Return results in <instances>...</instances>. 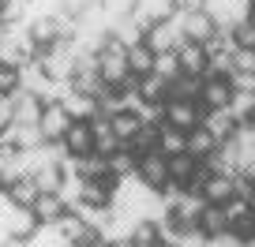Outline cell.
Instances as JSON below:
<instances>
[{"label": "cell", "mask_w": 255, "mask_h": 247, "mask_svg": "<svg viewBox=\"0 0 255 247\" xmlns=\"http://www.w3.org/2000/svg\"><path fill=\"white\" fill-rule=\"evenodd\" d=\"M15 90H23V68H11L0 60V97L15 94Z\"/></svg>", "instance_id": "cell-31"}, {"label": "cell", "mask_w": 255, "mask_h": 247, "mask_svg": "<svg viewBox=\"0 0 255 247\" xmlns=\"http://www.w3.org/2000/svg\"><path fill=\"white\" fill-rule=\"evenodd\" d=\"M139 94H143V101L146 105H165L169 101V79L165 75H143V79H139Z\"/></svg>", "instance_id": "cell-20"}, {"label": "cell", "mask_w": 255, "mask_h": 247, "mask_svg": "<svg viewBox=\"0 0 255 247\" xmlns=\"http://www.w3.org/2000/svg\"><path fill=\"white\" fill-rule=\"evenodd\" d=\"M203 199L214 202V206H225L229 199H237V176L210 172V176H207V183H203Z\"/></svg>", "instance_id": "cell-11"}, {"label": "cell", "mask_w": 255, "mask_h": 247, "mask_svg": "<svg viewBox=\"0 0 255 247\" xmlns=\"http://www.w3.org/2000/svg\"><path fill=\"white\" fill-rule=\"evenodd\" d=\"M128 68H131V75H154V68H158V53H154L146 41H139V45H128Z\"/></svg>", "instance_id": "cell-14"}, {"label": "cell", "mask_w": 255, "mask_h": 247, "mask_svg": "<svg viewBox=\"0 0 255 247\" xmlns=\"http://www.w3.org/2000/svg\"><path fill=\"white\" fill-rule=\"evenodd\" d=\"M233 232L240 236V244H248V240H255V210H248L240 221H233Z\"/></svg>", "instance_id": "cell-36"}, {"label": "cell", "mask_w": 255, "mask_h": 247, "mask_svg": "<svg viewBox=\"0 0 255 247\" xmlns=\"http://www.w3.org/2000/svg\"><path fill=\"white\" fill-rule=\"evenodd\" d=\"M176 60H180L184 75H207V68H210V53L199 41H184V45L176 49Z\"/></svg>", "instance_id": "cell-10"}, {"label": "cell", "mask_w": 255, "mask_h": 247, "mask_svg": "<svg viewBox=\"0 0 255 247\" xmlns=\"http://www.w3.org/2000/svg\"><path fill=\"white\" fill-rule=\"evenodd\" d=\"M90 8H98V0H60V11L72 19H83Z\"/></svg>", "instance_id": "cell-35"}, {"label": "cell", "mask_w": 255, "mask_h": 247, "mask_svg": "<svg viewBox=\"0 0 255 247\" xmlns=\"http://www.w3.org/2000/svg\"><path fill=\"white\" fill-rule=\"evenodd\" d=\"M229 38H233V49H255V23H252V19L233 23L229 26Z\"/></svg>", "instance_id": "cell-30"}, {"label": "cell", "mask_w": 255, "mask_h": 247, "mask_svg": "<svg viewBox=\"0 0 255 247\" xmlns=\"http://www.w3.org/2000/svg\"><path fill=\"white\" fill-rule=\"evenodd\" d=\"M90 124H94V150H98V154H105V158H113V154L124 146V139L113 131V124H109V116H105V112L90 116Z\"/></svg>", "instance_id": "cell-12"}, {"label": "cell", "mask_w": 255, "mask_h": 247, "mask_svg": "<svg viewBox=\"0 0 255 247\" xmlns=\"http://www.w3.org/2000/svg\"><path fill=\"white\" fill-rule=\"evenodd\" d=\"M184 41H188V38H184L176 15L173 19H161V23H150V30H146V45H150L154 53H176Z\"/></svg>", "instance_id": "cell-5"}, {"label": "cell", "mask_w": 255, "mask_h": 247, "mask_svg": "<svg viewBox=\"0 0 255 247\" xmlns=\"http://www.w3.org/2000/svg\"><path fill=\"white\" fill-rule=\"evenodd\" d=\"M199 229L207 232V236H225L229 229V214H225V206H214V202H207L199 214Z\"/></svg>", "instance_id": "cell-18"}, {"label": "cell", "mask_w": 255, "mask_h": 247, "mask_svg": "<svg viewBox=\"0 0 255 247\" xmlns=\"http://www.w3.org/2000/svg\"><path fill=\"white\" fill-rule=\"evenodd\" d=\"M233 97H237V86L225 75H207L203 79V109H233Z\"/></svg>", "instance_id": "cell-7"}, {"label": "cell", "mask_w": 255, "mask_h": 247, "mask_svg": "<svg viewBox=\"0 0 255 247\" xmlns=\"http://www.w3.org/2000/svg\"><path fill=\"white\" fill-rule=\"evenodd\" d=\"M176 15V4L173 0H139L135 4V19L139 23H161V19H173Z\"/></svg>", "instance_id": "cell-17"}, {"label": "cell", "mask_w": 255, "mask_h": 247, "mask_svg": "<svg viewBox=\"0 0 255 247\" xmlns=\"http://www.w3.org/2000/svg\"><path fill=\"white\" fill-rule=\"evenodd\" d=\"M64 247H83V244H64Z\"/></svg>", "instance_id": "cell-41"}, {"label": "cell", "mask_w": 255, "mask_h": 247, "mask_svg": "<svg viewBox=\"0 0 255 247\" xmlns=\"http://www.w3.org/2000/svg\"><path fill=\"white\" fill-rule=\"evenodd\" d=\"M158 75H165L169 82L180 75V60H176V53H158V68H154Z\"/></svg>", "instance_id": "cell-34"}, {"label": "cell", "mask_w": 255, "mask_h": 247, "mask_svg": "<svg viewBox=\"0 0 255 247\" xmlns=\"http://www.w3.org/2000/svg\"><path fill=\"white\" fill-rule=\"evenodd\" d=\"M158 247H173V244H158Z\"/></svg>", "instance_id": "cell-42"}, {"label": "cell", "mask_w": 255, "mask_h": 247, "mask_svg": "<svg viewBox=\"0 0 255 247\" xmlns=\"http://www.w3.org/2000/svg\"><path fill=\"white\" fill-rule=\"evenodd\" d=\"M38 195H41V187H38V180H34L30 172H26V176H15V180L8 183V199L15 202V206H26V210H30L34 202H38Z\"/></svg>", "instance_id": "cell-16"}, {"label": "cell", "mask_w": 255, "mask_h": 247, "mask_svg": "<svg viewBox=\"0 0 255 247\" xmlns=\"http://www.w3.org/2000/svg\"><path fill=\"white\" fill-rule=\"evenodd\" d=\"M113 247H139V244H135V236H117Z\"/></svg>", "instance_id": "cell-38"}, {"label": "cell", "mask_w": 255, "mask_h": 247, "mask_svg": "<svg viewBox=\"0 0 255 247\" xmlns=\"http://www.w3.org/2000/svg\"><path fill=\"white\" fill-rule=\"evenodd\" d=\"M199 165H203V161L191 158L188 150H184V154H173V158H169V176H173L180 187H188V183L195 180V172H199Z\"/></svg>", "instance_id": "cell-19"}, {"label": "cell", "mask_w": 255, "mask_h": 247, "mask_svg": "<svg viewBox=\"0 0 255 247\" xmlns=\"http://www.w3.org/2000/svg\"><path fill=\"white\" fill-rule=\"evenodd\" d=\"M218 146H222V143H218V139L210 135V131L203 128V124H199L195 131H188V154H191V158L207 161V158H214V150H218Z\"/></svg>", "instance_id": "cell-22"}, {"label": "cell", "mask_w": 255, "mask_h": 247, "mask_svg": "<svg viewBox=\"0 0 255 247\" xmlns=\"http://www.w3.org/2000/svg\"><path fill=\"white\" fill-rule=\"evenodd\" d=\"M203 101H188V97H169L165 101V124H173V128L180 131H195L203 124Z\"/></svg>", "instance_id": "cell-4"}, {"label": "cell", "mask_w": 255, "mask_h": 247, "mask_svg": "<svg viewBox=\"0 0 255 247\" xmlns=\"http://www.w3.org/2000/svg\"><path fill=\"white\" fill-rule=\"evenodd\" d=\"M203 128H207L218 143H233L237 131L244 128V120H240L233 109H207V112H203Z\"/></svg>", "instance_id": "cell-6"}, {"label": "cell", "mask_w": 255, "mask_h": 247, "mask_svg": "<svg viewBox=\"0 0 255 247\" xmlns=\"http://www.w3.org/2000/svg\"><path fill=\"white\" fill-rule=\"evenodd\" d=\"M109 165H113V172H117V176H131V172L139 168V158L128 150V146H120V150L109 158Z\"/></svg>", "instance_id": "cell-32"}, {"label": "cell", "mask_w": 255, "mask_h": 247, "mask_svg": "<svg viewBox=\"0 0 255 247\" xmlns=\"http://www.w3.org/2000/svg\"><path fill=\"white\" fill-rule=\"evenodd\" d=\"M248 19H252V23H255V0H252V8H248Z\"/></svg>", "instance_id": "cell-40"}, {"label": "cell", "mask_w": 255, "mask_h": 247, "mask_svg": "<svg viewBox=\"0 0 255 247\" xmlns=\"http://www.w3.org/2000/svg\"><path fill=\"white\" fill-rule=\"evenodd\" d=\"M233 75H255V49H233Z\"/></svg>", "instance_id": "cell-33"}, {"label": "cell", "mask_w": 255, "mask_h": 247, "mask_svg": "<svg viewBox=\"0 0 255 247\" xmlns=\"http://www.w3.org/2000/svg\"><path fill=\"white\" fill-rule=\"evenodd\" d=\"M139 180L146 183V187H154V191H161V187H165L169 180H173V176H169V158L161 150H150V154H143V158H139Z\"/></svg>", "instance_id": "cell-8"}, {"label": "cell", "mask_w": 255, "mask_h": 247, "mask_svg": "<svg viewBox=\"0 0 255 247\" xmlns=\"http://www.w3.org/2000/svg\"><path fill=\"white\" fill-rule=\"evenodd\" d=\"M64 150L72 154V158L94 154V124H90V120H72V128L64 135Z\"/></svg>", "instance_id": "cell-9"}, {"label": "cell", "mask_w": 255, "mask_h": 247, "mask_svg": "<svg viewBox=\"0 0 255 247\" xmlns=\"http://www.w3.org/2000/svg\"><path fill=\"white\" fill-rule=\"evenodd\" d=\"M98 72H102V79L109 82V86H120V82L131 75V68H128V45L117 34H109L105 45L98 49Z\"/></svg>", "instance_id": "cell-1"}, {"label": "cell", "mask_w": 255, "mask_h": 247, "mask_svg": "<svg viewBox=\"0 0 255 247\" xmlns=\"http://www.w3.org/2000/svg\"><path fill=\"white\" fill-rule=\"evenodd\" d=\"M176 23H180L184 38H188V41H199V45H210V41L225 30V26L218 23L207 8H199V11H176Z\"/></svg>", "instance_id": "cell-2"}, {"label": "cell", "mask_w": 255, "mask_h": 247, "mask_svg": "<svg viewBox=\"0 0 255 247\" xmlns=\"http://www.w3.org/2000/svg\"><path fill=\"white\" fill-rule=\"evenodd\" d=\"M0 11H4V0H0Z\"/></svg>", "instance_id": "cell-43"}, {"label": "cell", "mask_w": 255, "mask_h": 247, "mask_svg": "<svg viewBox=\"0 0 255 247\" xmlns=\"http://www.w3.org/2000/svg\"><path fill=\"white\" fill-rule=\"evenodd\" d=\"M83 187H87V176H79L72 165H68V176H64V183H60V199L68 202V210L83 199Z\"/></svg>", "instance_id": "cell-28"}, {"label": "cell", "mask_w": 255, "mask_h": 247, "mask_svg": "<svg viewBox=\"0 0 255 247\" xmlns=\"http://www.w3.org/2000/svg\"><path fill=\"white\" fill-rule=\"evenodd\" d=\"M30 210H34V217H38V225H56L68 214V202L60 199V191H41Z\"/></svg>", "instance_id": "cell-13"}, {"label": "cell", "mask_w": 255, "mask_h": 247, "mask_svg": "<svg viewBox=\"0 0 255 247\" xmlns=\"http://www.w3.org/2000/svg\"><path fill=\"white\" fill-rule=\"evenodd\" d=\"M56 229H60V236L68 240V244H87V236L94 232V229H90V225L83 221L79 214H75V210H68V214L56 221Z\"/></svg>", "instance_id": "cell-21"}, {"label": "cell", "mask_w": 255, "mask_h": 247, "mask_svg": "<svg viewBox=\"0 0 255 247\" xmlns=\"http://www.w3.org/2000/svg\"><path fill=\"white\" fill-rule=\"evenodd\" d=\"M203 79L207 75H176L173 82H169V97H188V101H199L203 97Z\"/></svg>", "instance_id": "cell-25"}, {"label": "cell", "mask_w": 255, "mask_h": 247, "mask_svg": "<svg viewBox=\"0 0 255 247\" xmlns=\"http://www.w3.org/2000/svg\"><path fill=\"white\" fill-rule=\"evenodd\" d=\"M207 247H240V236L237 232H225V236H210Z\"/></svg>", "instance_id": "cell-37"}, {"label": "cell", "mask_w": 255, "mask_h": 247, "mask_svg": "<svg viewBox=\"0 0 255 247\" xmlns=\"http://www.w3.org/2000/svg\"><path fill=\"white\" fill-rule=\"evenodd\" d=\"M72 168L79 176H87V180H105V176L113 172V165H109V158L105 154H83V158H72Z\"/></svg>", "instance_id": "cell-15"}, {"label": "cell", "mask_w": 255, "mask_h": 247, "mask_svg": "<svg viewBox=\"0 0 255 247\" xmlns=\"http://www.w3.org/2000/svg\"><path fill=\"white\" fill-rule=\"evenodd\" d=\"M244 128H255V105H252V109L244 112Z\"/></svg>", "instance_id": "cell-39"}, {"label": "cell", "mask_w": 255, "mask_h": 247, "mask_svg": "<svg viewBox=\"0 0 255 247\" xmlns=\"http://www.w3.org/2000/svg\"><path fill=\"white\" fill-rule=\"evenodd\" d=\"M131 236H135V244H139V247H158V244H165V236H161V221H150V217L135 221Z\"/></svg>", "instance_id": "cell-27"}, {"label": "cell", "mask_w": 255, "mask_h": 247, "mask_svg": "<svg viewBox=\"0 0 255 247\" xmlns=\"http://www.w3.org/2000/svg\"><path fill=\"white\" fill-rule=\"evenodd\" d=\"M158 128H161V124H150V120H146V124H143V128H139L131 139H128L124 146H128L131 154H135V158H143V154L158 150Z\"/></svg>", "instance_id": "cell-24"}, {"label": "cell", "mask_w": 255, "mask_h": 247, "mask_svg": "<svg viewBox=\"0 0 255 247\" xmlns=\"http://www.w3.org/2000/svg\"><path fill=\"white\" fill-rule=\"evenodd\" d=\"M26 244H30V247H64L68 240L60 236V229H56V225H38V229L26 236Z\"/></svg>", "instance_id": "cell-29"}, {"label": "cell", "mask_w": 255, "mask_h": 247, "mask_svg": "<svg viewBox=\"0 0 255 247\" xmlns=\"http://www.w3.org/2000/svg\"><path fill=\"white\" fill-rule=\"evenodd\" d=\"M109 124H113V131L128 143V139L135 135L146 120H143V112H135V109H120V112H113V116H109Z\"/></svg>", "instance_id": "cell-26"}, {"label": "cell", "mask_w": 255, "mask_h": 247, "mask_svg": "<svg viewBox=\"0 0 255 247\" xmlns=\"http://www.w3.org/2000/svg\"><path fill=\"white\" fill-rule=\"evenodd\" d=\"M72 112H68V105L64 101H49L45 109H41V120H38V131L45 143H64V135H68V128H72Z\"/></svg>", "instance_id": "cell-3"}, {"label": "cell", "mask_w": 255, "mask_h": 247, "mask_svg": "<svg viewBox=\"0 0 255 247\" xmlns=\"http://www.w3.org/2000/svg\"><path fill=\"white\" fill-rule=\"evenodd\" d=\"M158 150L165 154V158L184 154V150H188V131L173 128V124H161V128H158Z\"/></svg>", "instance_id": "cell-23"}]
</instances>
